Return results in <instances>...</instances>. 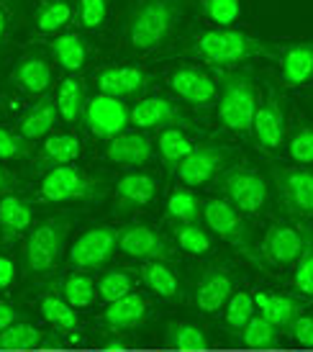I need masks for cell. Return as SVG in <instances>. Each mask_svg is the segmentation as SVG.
<instances>
[{
  "mask_svg": "<svg viewBox=\"0 0 313 352\" xmlns=\"http://www.w3.org/2000/svg\"><path fill=\"white\" fill-rule=\"evenodd\" d=\"M187 0H139L124 19V39L134 54H149L172 39L185 21Z\"/></svg>",
  "mask_w": 313,
  "mask_h": 352,
  "instance_id": "obj_1",
  "label": "cell"
},
{
  "mask_svg": "<svg viewBox=\"0 0 313 352\" xmlns=\"http://www.w3.org/2000/svg\"><path fill=\"white\" fill-rule=\"evenodd\" d=\"M183 54L216 67H231L246 59L270 57L273 44L236 29H206L187 41Z\"/></svg>",
  "mask_w": 313,
  "mask_h": 352,
  "instance_id": "obj_2",
  "label": "cell"
},
{
  "mask_svg": "<svg viewBox=\"0 0 313 352\" xmlns=\"http://www.w3.org/2000/svg\"><path fill=\"white\" fill-rule=\"evenodd\" d=\"M259 88L252 69H239L221 78V96H218V121L234 134H252L255 113L259 108Z\"/></svg>",
  "mask_w": 313,
  "mask_h": 352,
  "instance_id": "obj_3",
  "label": "cell"
},
{
  "mask_svg": "<svg viewBox=\"0 0 313 352\" xmlns=\"http://www.w3.org/2000/svg\"><path fill=\"white\" fill-rule=\"evenodd\" d=\"M69 229H72L69 216H51L31 229L23 245V263L31 275H49L57 267Z\"/></svg>",
  "mask_w": 313,
  "mask_h": 352,
  "instance_id": "obj_4",
  "label": "cell"
},
{
  "mask_svg": "<svg viewBox=\"0 0 313 352\" xmlns=\"http://www.w3.org/2000/svg\"><path fill=\"white\" fill-rule=\"evenodd\" d=\"M106 196V183L100 177L88 175L75 165L51 167L44 173L39 186V198L47 204H65V201H95Z\"/></svg>",
  "mask_w": 313,
  "mask_h": 352,
  "instance_id": "obj_5",
  "label": "cell"
},
{
  "mask_svg": "<svg viewBox=\"0 0 313 352\" xmlns=\"http://www.w3.org/2000/svg\"><path fill=\"white\" fill-rule=\"evenodd\" d=\"M203 219H206L208 229H211L218 239H224L226 245L234 247L236 252L242 254L244 260H249L252 265L264 267L262 257H259V252L255 250L249 226L244 224L242 214H239L229 201H224V198H208V201H203Z\"/></svg>",
  "mask_w": 313,
  "mask_h": 352,
  "instance_id": "obj_6",
  "label": "cell"
},
{
  "mask_svg": "<svg viewBox=\"0 0 313 352\" xmlns=\"http://www.w3.org/2000/svg\"><path fill=\"white\" fill-rule=\"evenodd\" d=\"M218 188L226 196L224 201H229L239 214H262L270 204L267 180L249 167H231V170L221 173Z\"/></svg>",
  "mask_w": 313,
  "mask_h": 352,
  "instance_id": "obj_7",
  "label": "cell"
},
{
  "mask_svg": "<svg viewBox=\"0 0 313 352\" xmlns=\"http://www.w3.org/2000/svg\"><path fill=\"white\" fill-rule=\"evenodd\" d=\"M118 250V229L111 224L90 226L72 242L67 260L78 270H95L106 265Z\"/></svg>",
  "mask_w": 313,
  "mask_h": 352,
  "instance_id": "obj_8",
  "label": "cell"
},
{
  "mask_svg": "<svg viewBox=\"0 0 313 352\" xmlns=\"http://www.w3.org/2000/svg\"><path fill=\"white\" fill-rule=\"evenodd\" d=\"M285 131H288V103H285L280 90L270 88L259 108H257L252 134H255V142L259 144V149L277 152L285 142Z\"/></svg>",
  "mask_w": 313,
  "mask_h": 352,
  "instance_id": "obj_9",
  "label": "cell"
},
{
  "mask_svg": "<svg viewBox=\"0 0 313 352\" xmlns=\"http://www.w3.org/2000/svg\"><path fill=\"white\" fill-rule=\"evenodd\" d=\"M275 188L283 206L293 216H313V170L308 167H275Z\"/></svg>",
  "mask_w": 313,
  "mask_h": 352,
  "instance_id": "obj_10",
  "label": "cell"
},
{
  "mask_svg": "<svg viewBox=\"0 0 313 352\" xmlns=\"http://www.w3.org/2000/svg\"><path fill=\"white\" fill-rule=\"evenodd\" d=\"M85 126L90 129V134L98 139H116L118 134H124L126 126L131 124V108L118 98L111 96H93L85 106Z\"/></svg>",
  "mask_w": 313,
  "mask_h": 352,
  "instance_id": "obj_11",
  "label": "cell"
},
{
  "mask_svg": "<svg viewBox=\"0 0 313 352\" xmlns=\"http://www.w3.org/2000/svg\"><path fill=\"white\" fill-rule=\"evenodd\" d=\"M131 126L139 131L152 129H190L193 118L187 116L183 106L170 98H141L131 108Z\"/></svg>",
  "mask_w": 313,
  "mask_h": 352,
  "instance_id": "obj_12",
  "label": "cell"
},
{
  "mask_svg": "<svg viewBox=\"0 0 313 352\" xmlns=\"http://www.w3.org/2000/svg\"><path fill=\"white\" fill-rule=\"evenodd\" d=\"M226 160H229V155H226L224 147H218V144H200V147H196L180 162V167L175 170L177 180L187 188L206 186L216 175L224 173Z\"/></svg>",
  "mask_w": 313,
  "mask_h": 352,
  "instance_id": "obj_13",
  "label": "cell"
},
{
  "mask_svg": "<svg viewBox=\"0 0 313 352\" xmlns=\"http://www.w3.org/2000/svg\"><path fill=\"white\" fill-rule=\"evenodd\" d=\"M303 247H305V232H298L295 226L275 221L262 236L259 257H262L264 265L285 267V265H293L301 257Z\"/></svg>",
  "mask_w": 313,
  "mask_h": 352,
  "instance_id": "obj_14",
  "label": "cell"
},
{
  "mask_svg": "<svg viewBox=\"0 0 313 352\" xmlns=\"http://www.w3.org/2000/svg\"><path fill=\"white\" fill-rule=\"evenodd\" d=\"M118 252L147 263H162L172 254V250L156 229L147 224H128L118 229Z\"/></svg>",
  "mask_w": 313,
  "mask_h": 352,
  "instance_id": "obj_15",
  "label": "cell"
},
{
  "mask_svg": "<svg viewBox=\"0 0 313 352\" xmlns=\"http://www.w3.org/2000/svg\"><path fill=\"white\" fill-rule=\"evenodd\" d=\"M95 88L111 98H137L149 88V72L137 65H118V67H103L95 75Z\"/></svg>",
  "mask_w": 313,
  "mask_h": 352,
  "instance_id": "obj_16",
  "label": "cell"
},
{
  "mask_svg": "<svg viewBox=\"0 0 313 352\" xmlns=\"http://www.w3.org/2000/svg\"><path fill=\"white\" fill-rule=\"evenodd\" d=\"M170 88H172V93L183 103H187V106L193 108L213 106L216 96H218L213 78L198 67H177L170 75Z\"/></svg>",
  "mask_w": 313,
  "mask_h": 352,
  "instance_id": "obj_17",
  "label": "cell"
},
{
  "mask_svg": "<svg viewBox=\"0 0 313 352\" xmlns=\"http://www.w3.org/2000/svg\"><path fill=\"white\" fill-rule=\"evenodd\" d=\"M152 139L144 131H124L116 139H111L106 147V160L111 165L121 167H141L152 160Z\"/></svg>",
  "mask_w": 313,
  "mask_h": 352,
  "instance_id": "obj_18",
  "label": "cell"
},
{
  "mask_svg": "<svg viewBox=\"0 0 313 352\" xmlns=\"http://www.w3.org/2000/svg\"><path fill=\"white\" fill-rule=\"evenodd\" d=\"M234 296V278L224 267H211L196 285V306L203 314H218Z\"/></svg>",
  "mask_w": 313,
  "mask_h": 352,
  "instance_id": "obj_19",
  "label": "cell"
},
{
  "mask_svg": "<svg viewBox=\"0 0 313 352\" xmlns=\"http://www.w3.org/2000/svg\"><path fill=\"white\" fill-rule=\"evenodd\" d=\"M280 80L288 88H298L313 80V41H293L280 54Z\"/></svg>",
  "mask_w": 313,
  "mask_h": 352,
  "instance_id": "obj_20",
  "label": "cell"
},
{
  "mask_svg": "<svg viewBox=\"0 0 313 352\" xmlns=\"http://www.w3.org/2000/svg\"><path fill=\"white\" fill-rule=\"evenodd\" d=\"M80 155H82V142H80L78 134H69V131L49 134L41 144L39 155H36V170L75 165V160Z\"/></svg>",
  "mask_w": 313,
  "mask_h": 352,
  "instance_id": "obj_21",
  "label": "cell"
},
{
  "mask_svg": "<svg viewBox=\"0 0 313 352\" xmlns=\"http://www.w3.org/2000/svg\"><path fill=\"white\" fill-rule=\"evenodd\" d=\"M159 193V183L149 173H126L113 188L116 204L124 211L139 208V206H149Z\"/></svg>",
  "mask_w": 313,
  "mask_h": 352,
  "instance_id": "obj_22",
  "label": "cell"
},
{
  "mask_svg": "<svg viewBox=\"0 0 313 352\" xmlns=\"http://www.w3.org/2000/svg\"><path fill=\"white\" fill-rule=\"evenodd\" d=\"M10 80L16 82V88H21L29 96H41L51 88V80H54V72H51V65L41 54H26L21 59L16 69L10 72Z\"/></svg>",
  "mask_w": 313,
  "mask_h": 352,
  "instance_id": "obj_23",
  "label": "cell"
},
{
  "mask_svg": "<svg viewBox=\"0 0 313 352\" xmlns=\"http://www.w3.org/2000/svg\"><path fill=\"white\" fill-rule=\"evenodd\" d=\"M34 224V208L26 198L8 193L0 196V236L3 242H13L19 239L26 229H31Z\"/></svg>",
  "mask_w": 313,
  "mask_h": 352,
  "instance_id": "obj_24",
  "label": "cell"
},
{
  "mask_svg": "<svg viewBox=\"0 0 313 352\" xmlns=\"http://www.w3.org/2000/svg\"><path fill=\"white\" fill-rule=\"evenodd\" d=\"M106 324L113 332H124V329H137L147 319V301L144 296L128 294L118 301L108 303V309L103 311Z\"/></svg>",
  "mask_w": 313,
  "mask_h": 352,
  "instance_id": "obj_25",
  "label": "cell"
},
{
  "mask_svg": "<svg viewBox=\"0 0 313 352\" xmlns=\"http://www.w3.org/2000/svg\"><path fill=\"white\" fill-rule=\"evenodd\" d=\"M49 52L59 67L72 72V75L85 69V65L90 62V47L80 34H62L57 39H51Z\"/></svg>",
  "mask_w": 313,
  "mask_h": 352,
  "instance_id": "obj_26",
  "label": "cell"
},
{
  "mask_svg": "<svg viewBox=\"0 0 313 352\" xmlns=\"http://www.w3.org/2000/svg\"><path fill=\"white\" fill-rule=\"evenodd\" d=\"M57 100L54 98H41L36 100L34 106L21 116L19 121V134L23 139H41V137H49L51 126H54V121H57Z\"/></svg>",
  "mask_w": 313,
  "mask_h": 352,
  "instance_id": "obj_27",
  "label": "cell"
},
{
  "mask_svg": "<svg viewBox=\"0 0 313 352\" xmlns=\"http://www.w3.org/2000/svg\"><path fill=\"white\" fill-rule=\"evenodd\" d=\"M255 306H257V311H259V316H264V319L270 324H275L277 329L288 327L298 314L303 311L301 303L295 301V298H290V296L264 294V291L255 294Z\"/></svg>",
  "mask_w": 313,
  "mask_h": 352,
  "instance_id": "obj_28",
  "label": "cell"
},
{
  "mask_svg": "<svg viewBox=\"0 0 313 352\" xmlns=\"http://www.w3.org/2000/svg\"><path fill=\"white\" fill-rule=\"evenodd\" d=\"M57 113L62 116V121H67V124H75L80 118L85 116V106H88V100H85V82L78 78V75H69L59 82L57 88Z\"/></svg>",
  "mask_w": 313,
  "mask_h": 352,
  "instance_id": "obj_29",
  "label": "cell"
},
{
  "mask_svg": "<svg viewBox=\"0 0 313 352\" xmlns=\"http://www.w3.org/2000/svg\"><path fill=\"white\" fill-rule=\"evenodd\" d=\"M75 19L72 0H44L34 13V29L39 34H59Z\"/></svg>",
  "mask_w": 313,
  "mask_h": 352,
  "instance_id": "obj_30",
  "label": "cell"
},
{
  "mask_svg": "<svg viewBox=\"0 0 313 352\" xmlns=\"http://www.w3.org/2000/svg\"><path fill=\"white\" fill-rule=\"evenodd\" d=\"M196 149L193 139L185 134V129H162L159 139H156V152L162 157V162L167 165L170 173H175L180 162L185 160L190 152Z\"/></svg>",
  "mask_w": 313,
  "mask_h": 352,
  "instance_id": "obj_31",
  "label": "cell"
},
{
  "mask_svg": "<svg viewBox=\"0 0 313 352\" xmlns=\"http://www.w3.org/2000/svg\"><path fill=\"white\" fill-rule=\"evenodd\" d=\"M141 283L147 285L154 296L165 298V301H177L180 298V280L165 263L144 265L141 267Z\"/></svg>",
  "mask_w": 313,
  "mask_h": 352,
  "instance_id": "obj_32",
  "label": "cell"
},
{
  "mask_svg": "<svg viewBox=\"0 0 313 352\" xmlns=\"http://www.w3.org/2000/svg\"><path fill=\"white\" fill-rule=\"evenodd\" d=\"M165 340L170 347L185 350V352L206 350L208 347V337H206V332H203V327L190 324V322H170L165 329Z\"/></svg>",
  "mask_w": 313,
  "mask_h": 352,
  "instance_id": "obj_33",
  "label": "cell"
},
{
  "mask_svg": "<svg viewBox=\"0 0 313 352\" xmlns=\"http://www.w3.org/2000/svg\"><path fill=\"white\" fill-rule=\"evenodd\" d=\"M62 298L72 309H88L98 298V285L88 273H72L62 280Z\"/></svg>",
  "mask_w": 313,
  "mask_h": 352,
  "instance_id": "obj_34",
  "label": "cell"
},
{
  "mask_svg": "<svg viewBox=\"0 0 313 352\" xmlns=\"http://www.w3.org/2000/svg\"><path fill=\"white\" fill-rule=\"evenodd\" d=\"M167 216L175 224H198L203 216V204L193 190H172L167 198Z\"/></svg>",
  "mask_w": 313,
  "mask_h": 352,
  "instance_id": "obj_35",
  "label": "cell"
},
{
  "mask_svg": "<svg viewBox=\"0 0 313 352\" xmlns=\"http://www.w3.org/2000/svg\"><path fill=\"white\" fill-rule=\"evenodd\" d=\"M39 311L47 322L54 324V327L62 329V332H72V329H78V311H75V309H72L62 296H54V294L41 296Z\"/></svg>",
  "mask_w": 313,
  "mask_h": 352,
  "instance_id": "obj_36",
  "label": "cell"
},
{
  "mask_svg": "<svg viewBox=\"0 0 313 352\" xmlns=\"http://www.w3.org/2000/svg\"><path fill=\"white\" fill-rule=\"evenodd\" d=\"M39 344H41V332L34 324L16 322L10 324L8 329L0 332V350L21 352V350H34Z\"/></svg>",
  "mask_w": 313,
  "mask_h": 352,
  "instance_id": "obj_37",
  "label": "cell"
},
{
  "mask_svg": "<svg viewBox=\"0 0 313 352\" xmlns=\"http://www.w3.org/2000/svg\"><path fill=\"white\" fill-rule=\"evenodd\" d=\"M172 234H175L177 247L187 254L206 257V254H211V250H213V242H211L208 232L206 229H200L198 224H175Z\"/></svg>",
  "mask_w": 313,
  "mask_h": 352,
  "instance_id": "obj_38",
  "label": "cell"
},
{
  "mask_svg": "<svg viewBox=\"0 0 313 352\" xmlns=\"http://www.w3.org/2000/svg\"><path fill=\"white\" fill-rule=\"evenodd\" d=\"M277 340H280V329H277L275 324L267 322L264 316H259V314H255V316L249 319V324L242 329V342H244L246 347H252V350L275 347Z\"/></svg>",
  "mask_w": 313,
  "mask_h": 352,
  "instance_id": "obj_39",
  "label": "cell"
},
{
  "mask_svg": "<svg viewBox=\"0 0 313 352\" xmlns=\"http://www.w3.org/2000/svg\"><path fill=\"white\" fill-rule=\"evenodd\" d=\"M134 294V275L128 270H111L98 280V298L106 303H113L124 296Z\"/></svg>",
  "mask_w": 313,
  "mask_h": 352,
  "instance_id": "obj_40",
  "label": "cell"
},
{
  "mask_svg": "<svg viewBox=\"0 0 313 352\" xmlns=\"http://www.w3.org/2000/svg\"><path fill=\"white\" fill-rule=\"evenodd\" d=\"M257 314V306H255V296H249L246 291H236L231 298H229V303H226V324L231 327V329H244L246 324H249V319Z\"/></svg>",
  "mask_w": 313,
  "mask_h": 352,
  "instance_id": "obj_41",
  "label": "cell"
},
{
  "mask_svg": "<svg viewBox=\"0 0 313 352\" xmlns=\"http://www.w3.org/2000/svg\"><path fill=\"white\" fill-rule=\"evenodd\" d=\"M288 155L298 167L313 165V126L311 124H298L288 142Z\"/></svg>",
  "mask_w": 313,
  "mask_h": 352,
  "instance_id": "obj_42",
  "label": "cell"
},
{
  "mask_svg": "<svg viewBox=\"0 0 313 352\" xmlns=\"http://www.w3.org/2000/svg\"><path fill=\"white\" fill-rule=\"evenodd\" d=\"M293 285L301 296L313 298V236H311V232H305V247H303V252H301V257L295 260Z\"/></svg>",
  "mask_w": 313,
  "mask_h": 352,
  "instance_id": "obj_43",
  "label": "cell"
},
{
  "mask_svg": "<svg viewBox=\"0 0 313 352\" xmlns=\"http://www.w3.org/2000/svg\"><path fill=\"white\" fill-rule=\"evenodd\" d=\"M75 16L85 31H100L108 19V0H78Z\"/></svg>",
  "mask_w": 313,
  "mask_h": 352,
  "instance_id": "obj_44",
  "label": "cell"
},
{
  "mask_svg": "<svg viewBox=\"0 0 313 352\" xmlns=\"http://www.w3.org/2000/svg\"><path fill=\"white\" fill-rule=\"evenodd\" d=\"M203 16L218 29H229L242 16V0H203Z\"/></svg>",
  "mask_w": 313,
  "mask_h": 352,
  "instance_id": "obj_45",
  "label": "cell"
},
{
  "mask_svg": "<svg viewBox=\"0 0 313 352\" xmlns=\"http://www.w3.org/2000/svg\"><path fill=\"white\" fill-rule=\"evenodd\" d=\"M31 152V142L23 139L19 131H10V129L0 126V162H8V160H23Z\"/></svg>",
  "mask_w": 313,
  "mask_h": 352,
  "instance_id": "obj_46",
  "label": "cell"
},
{
  "mask_svg": "<svg viewBox=\"0 0 313 352\" xmlns=\"http://www.w3.org/2000/svg\"><path fill=\"white\" fill-rule=\"evenodd\" d=\"M288 332L301 347H313V316L298 314L293 322L288 324Z\"/></svg>",
  "mask_w": 313,
  "mask_h": 352,
  "instance_id": "obj_47",
  "label": "cell"
},
{
  "mask_svg": "<svg viewBox=\"0 0 313 352\" xmlns=\"http://www.w3.org/2000/svg\"><path fill=\"white\" fill-rule=\"evenodd\" d=\"M16 3L19 0H0V47H3V41L8 36L10 23L16 19Z\"/></svg>",
  "mask_w": 313,
  "mask_h": 352,
  "instance_id": "obj_48",
  "label": "cell"
},
{
  "mask_svg": "<svg viewBox=\"0 0 313 352\" xmlns=\"http://www.w3.org/2000/svg\"><path fill=\"white\" fill-rule=\"evenodd\" d=\"M16 263L10 260L8 254H0V294L8 291L10 285L16 283Z\"/></svg>",
  "mask_w": 313,
  "mask_h": 352,
  "instance_id": "obj_49",
  "label": "cell"
},
{
  "mask_svg": "<svg viewBox=\"0 0 313 352\" xmlns=\"http://www.w3.org/2000/svg\"><path fill=\"white\" fill-rule=\"evenodd\" d=\"M16 322H19V311H16V306L0 301V332H3V329H8L10 324H16Z\"/></svg>",
  "mask_w": 313,
  "mask_h": 352,
  "instance_id": "obj_50",
  "label": "cell"
},
{
  "mask_svg": "<svg viewBox=\"0 0 313 352\" xmlns=\"http://www.w3.org/2000/svg\"><path fill=\"white\" fill-rule=\"evenodd\" d=\"M13 188H16V175L0 165V196H8V193H13Z\"/></svg>",
  "mask_w": 313,
  "mask_h": 352,
  "instance_id": "obj_51",
  "label": "cell"
}]
</instances>
